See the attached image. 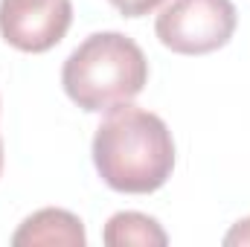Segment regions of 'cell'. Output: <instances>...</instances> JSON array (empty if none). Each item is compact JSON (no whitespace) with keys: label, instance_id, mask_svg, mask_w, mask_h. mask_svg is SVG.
I'll list each match as a JSON object with an SVG mask.
<instances>
[{"label":"cell","instance_id":"cell-1","mask_svg":"<svg viewBox=\"0 0 250 247\" xmlns=\"http://www.w3.org/2000/svg\"><path fill=\"white\" fill-rule=\"evenodd\" d=\"M93 166L114 192L148 195L172 178L175 140L157 114L131 102L111 111L93 134Z\"/></svg>","mask_w":250,"mask_h":247},{"label":"cell","instance_id":"cell-2","mask_svg":"<svg viewBox=\"0 0 250 247\" xmlns=\"http://www.w3.org/2000/svg\"><path fill=\"white\" fill-rule=\"evenodd\" d=\"M62 84L82 111L111 114L143 93L148 84V62L128 35L96 32L67 56Z\"/></svg>","mask_w":250,"mask_h":247},{"label":"cell","instance_id":"cell-3","mask_svg":"<svg viewBox=\"0 0 250 247\" xmlns=\"http://www.w3.org/2000/svg\"><path fill=\"white\" fill-rule=\"evenodd\" d=\"M236 6L230 0H172L154 23L160 44L181 56L221 50L236 32Z\"/></svg>","mask_w":250,"mask_h":247},{"label":"cell","instance_id":"cell-4","mask_svg":"<svg viewBox=\"0 0 250 247\" xmlns=\"http://www.w3.org/2000/svg\"><path fill=\"white\" fill-rule=\"evenodd\" d=\"M73 23L70 0H0V35L21 53L53 50Z\"/></svg>","mask_w":250,"mask_h":247},{"label":"cell","instance_id":"cell-5","mask_svg":"<svg viewBox=\"0 0 250 247\" xmlns=\"http://www.w3.org/2000/svg\"><path fill=\"white\" fill-rule=\"evenodd\" d=\"M12 245L15 247H56V245L84 247L87 236H84V227H82L79 215H73L67 209L47 206V209L32 212L18 227V233L12 236Z\"/></svg>","mask_w":250,"mask_h":247},{"label":"cell","instance_id":"cell-6","mask_svg":"<svg viewBox=\"0 0 250 247\" xmlns=\"http://www.w3.org/2000/svg\"><path fill=\"white\" fill-rule=\"evenodd\" d=\"M102 239H105L108 247H128V245L163 247L169 242L163 227L151 215H143V212H117V215H111V221L105 224Z\"/></svg>","mask_w":250,"mask_h":247},{"label":"cell","instance_id":"cell-7","mask_svg":"<svg viewBox=\"0 0 250 247\" xmlns=\"http://www.w3.org/2000/svg\"><path fill=\"white\" fill-rule=\"evenodd\" d=\"M166 0H111V6H117L125 18H143L148 12H154L157 6H163Z\"/></svg>","mask_w":250,"mask_h":247},{"label":"cell","instance_id":"cell-8","mask_svg":"<svg viewBox=\"0 0 250 247\" xmlns=\"http://www.w3.org/2000/svg\"><path fill=\"white\" fill-rule=\"evenodd\" d=\"M224 245L227 247H239V245H250V218L239 221L227 236H224Z\"/></svg>","mask_w":250,"mask_h":247},{"label":"cell","instance_id":"cell-9","mask_svg":"<svg viewBox=\"0 0 250 247\" xmlns=\"http://www.w3.org/2000/svg\"><path fill=\"white\" fill-rule=\"evenodd\" d=\"M0 172H3V143H0Z\"/></svg>","mask_w":250,"mask_h":247}]
</instances>
